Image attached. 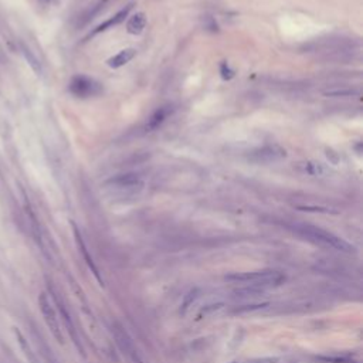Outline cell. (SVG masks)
I'll return each mask as SVG.
<instances>
[{
  "mask_svg": "<svg viewBox=\"0 0 363 363\" xmlns=\"http://www.w3.org/2000/svg\"><path fill=\"white\" fill-rule=\"evenodd\" d=\"M288 229L294 231L299 237L308 240V241L314 243V244L321 245V247L342 251V253H352L353 251V247L348 241H345L344 238L338 237L335 234H332V233L324 230L321 227H317V226L295 223V225L288 226Z\"/></svg>",
  "mask_w": 363,
  "mask_h": 363,
  "instance_id": "1",
  "label": "cell"
},
{
  "mask_svg": "<svg viewBox=\"0 0 363 363\" xmlns=\"http://www.w3.org/2000/svg\"><path fill=\"white\" fill-rule=\"evenodd\" d=\"M284 272L277 270H261V271H247V272H234L230 275H226V281H230L233 284H244L254 290L261 288H272L280 287L285 283Z\"/></svg>",
  "mask_w": 363,
  "mask_h": 363,
  "instance_id": "2",
  "label": "cell"
},
{
  "mask_svg": "<svg viewBox=\"0 0 363 363\" xmlns=\"http://www.w3.org/2000/svg\"><path fill=\"white\" fill-rule=\"evenodd\" d=\"M113 335L114 339H115V344L118 345L119 350H121L131 362L144 363L138 348H136V345L133 342V339L131 338V335L128 333V330L119 324V322H114L113 324Z\"/></svg>",
  "mask_w": 363,
  "mask_h": 363,
  "instance_id": "3",
  "label": "cell"
},
{
  "mask_svg": "<svg viewBox=\"0 0 363 363\" xmlns=\"http://www.w3.org/2000/svg\"><path fill=\"white\" fill-rule=\"evenodd\" d=\"M39 305L40 310H41V314H43V318L46 321L47 326L50 328L51 333L54 335V338L59 341L60 344H63V333H61V328H60L59 324V318H57V312L54 310L53 304H51V299L48 298L46 292H41L39 297Z\"/></svg>",
  "mask_w": 363,
  "mask_h": 363,
  "instance_id": "4",
  "label": "cell"
},
{
  "mask_svg": "<svg viewBox=\"0 0 363 363\" xmlns=\"http://www.w3.org/2000/svg\"><path fill=\"white\" fill-rule=\"evenodd\" d=\"M287 156V151L278 145H265L248 153V160L254 163H271Z\"/></svg>",
  "mask_w": 363,
  "mask_h": 363,
  "instance_id": "5",
  "label": "cell"
},
{
  "mask_svg": "<svg viewBox=\"0 0 363 363\" xmlns=\"http://www.w3.org/2000/svg\"><path fill=\"white\" fill-rule=\"evenodd\" d=\"M70 91L75 97L88 98L101 93V86L95 79L88 78L86 75H77L70 82Z\"/></svg>",
  "mask_w": 363,
  "mask_h": 363,
  "instance_id": "6",
  "label": "cell"
},
{
  "mask_svg": "<svg viewBox=\"0 0 363 363\" xmlns=\"http://www.w3.org/2000/svg\"><path fill=\"white\" fill-rule=\"evenodd\" d=\"M172 114H173L172 106L169 105L160 106V108H158V109L151 115V118L148 119V122H146L145 125V129L148 131V132H152V131H155V129H158L159 126L162 125V124H163L166 119L169 118Z\"/></svg>",
  "mask_w": 363,
  "mask_h": 363,
  "instance_id": "7",
  "label": "cell"
},
{
  "mask_svg": "<svg viewBox=\"0 0 363 363\" xmlns=\"http://www.w3.org/2000/svg\"><path fill=\"white\" fill-rule=\"evenodd\" d=\"M132 3L131 5H128L126 7H124V9H121L118 13L114 14L111 19H108L106 21H104V23H101L95 30H94L93 33L90 34V36H95V34L98 33H102V32H105V30H108V29H111V27L114 26H118V24H121L122 21H125V19L128 17V14H129V12L132 10Z\"/></svg>",
  "mask_w": 363,
  "mask_h": 363,
  "instance_id": "8",
  "label": "cell"
},
{
  "mask_svg": "<svg viewBox=\"0 0 363 363\" xmlns=\"http://www.w3.org/2000/svg\"><path fill=\"white\" fill-rule=\"evenodd\" d=\"M74 236H75V241H77V244H78V248L79 251L82 253V257H84V260H86L87 265L91 268V271H93V274L95 275V278L98 280V283L101 285L104 284V281H102V278H101V275H99V271L98 268L95 267V264H94L93 261V257L90 256V253H88V250H87V245L86 243H84V240H82V237H81V233L78 231V229L74 226Z\"/></svg>",
  "mask_w": 363,
  "mask_h": 363,
  "instance_id": "9",
  "label": "cell"
},
{
  "mask_svg": "<svg viewBox=\"0 0 363 363\" xmlns=\"http://www.w3.org/2000/svg\"><path fill=\"white\" fill-rule=\"evenodd\" d=\"M109 185L117 186V187H135V186L142 185L141 178L136 173H125V175H118L115 178H111L108 180Z\"/></svg>",
  "mask_w": 363,
  "mask_h": 363,
  "instance_id": "10",
  "label": "cell"
},
{
  "mask_svg": "<svg viewBox=\"0 0 363 363\" xmlns=\"http://www.w3.org/2000/svg\"><path fill=\"white\" fill-rule=\"evenodd\" d=\"M135 55H136V50H135V48H125V50L119 51L118 54H115L114 57L108 60L106 64H108V67H111V68H121V67L128 64Z\"/></svg>",
  "mask_w": 363,
  "mask_h": 363,
  "instance_id": "11",
  "label": "cell"
},
{
  "mask_svg": "<svg viewBox=\"0 0 363 363\" xmlns=\"http://www.w3.org/2000/svg\"><path fill=\"white\" fill-rule=\"evenodd\" d=\"M57 305H59L60 314H61V317H63L64 325H66V328L68 329V332H70L71 338H73V342L77 345V348H78V349L81 350V353L84 355V349H82V346H81V344H79L78 337H77V332H75V328H74V324H73V321H71L70 314L67 312L66 306H64V304H61V301H60V299H57Z\"/></svg>",
  "mask_w": 363,
  "mask_h": 363,
  "instance_id": "12",
  "label": "cell"
},
{
  "mask_svg": "<svg viewBox=\"0 0 363 363\" xmlns=\"http://www.w3.org/2000/svg\"><path fill=\"white\" fill-rule=\"evenodd\" d=\"M146 26V16L145 13L139 12V13L133 14L132 17L129 19L128 24H126V32L133 36H138L144 32V29Z\"/></svg>",
  "mask_w": 363,
  "mask_h": 363,
  "instance_id": "13",
  "label": "cell"
},
{
  "mask_svg": "<svg viewBox=\"0 0 363 363\" xmlns=\"http://www.w3.org/2000/svg\"><path fill=\"white\" fill-rule=\"evenodd\" d=\"M357 94H359V91H356V90H350V88L325 91V95H328V97H352V95H357Z\"/></svg>",
  "mask_w": 363,
  "mask_h": 363,
  "instance_id": "14",
  "label": "cell"
},
{
  "mask_svg": "<svg viewBox=\"0 0 363 363\" xmlns=\"http://www.w3.org/2000/svg\"><path fill=\"white\" fill-rule=\"evenodd\" d=\"M220 74H221V78L223 79H231L234 77V70H231L229 64L223 63V64L220 66Z\"/></svg>",
  "mask_w": 363,
  "mask_h": 363,
  "instance_id": "15",
  "label": "cell"
},
{
  "mask_svg": "<svg viewBox=\"0 0 363 363\" xmlns=\"http://www.w3.org/2000/svg\"><path fill=\"white\" fill-rule=\"evenodd\" d=\"M198 298V290H193V291H190L187 295H186V299H185V304L182 305V312H185L187 308H189V305L194 301Z\"/></svg>",
  "mask_w": 363,
  "mask_h": 363,
  "instance_id": "16",
  "label": "cell"
},
{
  "mask_svg": "<svg viewBox=\"0 0 363 363\" xmlns=\"http://www.w3.org/2000/svg\"><path fill=\"white\" fill-rule=\"evenodd\" d=\"M41 3H50V0H40Z\"/></svg>",
  "mask_w": 363,
  "mask_h": 363,
  "instance_id": "17",
  "label": "cell"
}]
</instances>
